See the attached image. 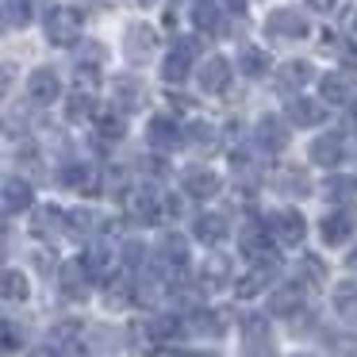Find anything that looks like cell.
<instances>
[{
	"label": "cell",
	"mask_w": 357,
	"mask_h": 357,
	"mask_svg": "<svg viewBox=\"0 0 357 357\" xmlns=\"http://www.w3.org/2000/svg\"><path fill=\"white\" fill-rule=\"evenodd\" d=\"M81 24H85V16H81L77 8L54 4V8L47 12V20H43V31H47L50 47H73V43L81 39Z\"/></svg>",
	"instance_id": "6da1fadb"
},
{
	"label": "cell",
	"mask_w": 357,
	"mask_h": 357,
	"mask_svg": "<svg viewBox=\"0 0 357 357\" xmlns=\"http://www.w3.org/2000/svg\"><path fill=\"white\" fill-rule=\"evenodd\" d=\"M311 24L303 12L296 8H273L269 16H265V35L269 39H280V43H292V39H307Z\"/></svg>",
	"instance_id": "7a4b0ae2"
},
{
	"label": "cell",
	"mask_w": 357,
	"mask_h": 357,
	"mask_svg": "<svg viewBox=\"0 0 357 357\" xmlns=\"http://www.w3.org/2000/svg\"><path fill=\"white\" fill-rule=\"evenodd\" d=\"M269 231H273V238L280 242V246H300L303 238H307V219L300 215L296 208H277V211H269Z\"/></svg>",
	"instance_id": "3957f363"
},
{
	"label": "cell",
	"mask_w": 357,
	"mask_h": 357,
	"mask_svg": "<svg viewBox=\"0 0 357 357\" xmlns=\"http://www.w3.org/2000/svg\"><path fill=\"white\" fill-rule=\"evenodd\" d=\"M196 50H200V43L188 39V35H181V39H173V50L169 58L162 62V77L169 81V85H181V81L188 77V70H192V58Z\"/></svg>",
	"instance_id": "277c9868"
},
{
	"label": "cell",
	"mask_w": 357,
	"mask_h": 357,
	"mask_svg": "<svg viewBox=\"0 0 357 357\" xmlns=\"http://www.w3.org/2000/svg\"><path fill=\"white\" fill-rule=\"evenodd\" d=\"M127 211H131L135 223L154 227V223H162V215H165V200L154 192V188H131V196H127Z\"/></svg>",
	"instance_id": "5b68a950"
},
{
	"label": "cell",
	"mask_w": 357,
	"mask_h": 357,
	"mask_svg": "<svg viewBox=\"0 0 357 357\" xmlns=\"http://www.w3.org/2000/svg\"><path fill=\"white\" fill-rule=\"evenodd\" d=\"M146 142L154 154H169L173 146H181L185 142V131H181L177 116H154L146 123Z\"/></svg>",
	"instance_id": "8992f818"
},
{
	"label": "cell",
	"mask_w": 357,
	"mask_h": 357,
	"mask_svg": "<svg viewBox=\"0 0 357 357\" xmlns=\"http://www.w3.org/2000/svg\"><path fill=\"white\" fill-rule=\"evenodd\" d=\"M58 96H62V81H58V73L50 70V66H39V70L27 77V100H31L35 108H50Z\"/></svg>",
	"instance_id": "52a82bcc"
},
{
	"label": "cell",
	"mask_w": 357,
	"mask_h": 357,
	"mask_svg": "<svg viewBox=\"0 0 357 357\" xmlns=\"http://www.w3.org/2000/svg\"><path fill=\"white\" fill-rule=\"evenodd\" d=\"M188 16H192V27H196V31L208 35V39L227 35V16H223V8H219V0H192Z\"/></svg>",
	"instance_id": "ba28073f"
},
{
	"label": "cell",
	"mask_w": 357,
	"mask_h": 357,
	"mask_svg": "<svg viewBox=\"0 0 357 357\" xmlns=\"http://www.w3.org/2000/svg\"><path fill=\"white\" fill-rule=\"evenodd\" d=\"M89 280H93V273L85 269L81 257H73V261H66L62 269H58V292H62L66 300L81 303L89 296Z\"/></svg>",
	"instance_id": "9c48e42d"
},
{
	"label": "cell",
	"mask_w": 357,
	"mask_h": 357,
	"mask_svg": "<svg viewBox=\"0 0 357 357\" xmlns=\"http://www.w3.org/2000/svg\"><path fill=\"white\" fill-rule=\"evenodd\" d=\"M181 188H185V196H192V200H211V196H219L223 181H219V173H215V169H204V165H188V169L181 173Z\"/></svg>",
	"instance_id": "30bf717a"
},
{
	"label": "cell",
	"mask_w": 357,
	"mask_h": 357,
	"mask_svg": "<svg viewBox=\"0 0 357 357\" xmlns=\"http://www.w3.org/2000/svg\"><path fill=\"white\" fill-rule=\"evenodd\" d=\"M273 242H277V238H273V231H269V223H265V219H261V223L254 219V223H246L238 231V246H242V254H246L250 261L269 257L273 254Z\"/></svg>",
	"instance_id": "8fae6325"
},
{
	"label": "cell",
	"mask_w": 357,
	"mask_h": 357,
	"mask_svg": "<svg viewBox=\"0 0 357 357\" xmlns=\"http://www.w3.org/2000/svg\"><path fill=\"white\" fill-rule=\"evenodd\" d=\"M123 50L131 62H150L158 54V31L150 24H131L123 35Z\"/></svg>",
	"instance_id": "7c38bea8"
},
{
	"label": "cell",
	"mask_w": 357,
	"mask_h": 357,
	"mask_svg": "<svg viewBox=\"0 0 357 357\" xmlns=\"http://www.w3.org/2000/svg\"><path fill=\"white\" fill-rule=\"evenodd\" d=\"M277 273H280V261H277V257H273V254L261 257V261H254V269H250L246 277L234 284V292H238L242 300H250V296H257L265 284H273V280H277Z\"/></svg>",
	"instance_id": "4fadbf2b"
},
{
	"label": "cell",
	"mask_w": 357,
	"mask_h": 357,
	"mask_svg": "<svg viewBox=\"0 0 357 357\" xmlns=\"http://www.w3.org/2000/svg\"><path fill=\"white\" fill-rule=\"evenodd\" d=\"M354 231H357V219L349 215L346 208L326 211L323 223H319V234H323L326 246H342V242H349V238H354Z\"/></svg>",
	"instance_id": "5bb4252c"
},
{
	"label": "cell",
	"mask_w": 357,
	"mask_h": 357,
	"mask_svg": "<svg viewBox=\"0 0 357 357\" xmlns=\"http://www.w3.org/2000/svg\"><path fill=\"white\" fill-rule=\"evenodd\" d=\"M342 158H346V135L342 131H326V135H319V139L311 142V162L323 165V169L342 165Z\"/></svg>",
	"instance_id": "9a60e30c"
},
{
	"label": "cell",
	"mask_w": 357,
	"mask_h": 357,
	"mask_svg": "<svg viewBox=\"0 0 357 357\" xmlns=\"http://www.w3.org/2000/svg\"><path fill=\"white\" fill-rule=\"evenodd\" d=\"M238 326H242V342H246L250 354H269L273 334H269V319H265L261 311H246Z\"/></svg>",
	"instance_id": "2e32d148"
},
{
	"label": "cell",
	"mask_w": 357,
	"mask_h": 357,
	"mask_svg": "<svg viewBox=\"0 0 357 357\" xmlns=\"http://www.w3.org/2000/svg\"><path fill=\"white\" fill-rule=\"evenodd\" d=\"M269 311H273V315H280V319H296V315H300V311H303V284H300V280L273 288Z\"/></svg>",
	"instance_id": "e0dca14e"
},
{
	"label": "cell",
	"mask_w": 357,
	"mask_h": 357,
	"mask_svg": "<svg viewBox=\"0 0 357 357\" xmlns=\"http://www.w3.org/2000/svg\"><path fill=\"white\" fill-rule=\"evenodd\" d=\"M58 181H62L66 188H73V192H85V196L100 192V177H96V169H93V165H85V162H70V165H62Z\"/></svg>",
	"instance_id": "ac0fdd59"
},
{
	"label": "cell",
	"mask_w": 357,
	"mask_h": 357,
	"mask_svg": "<svg viewBox=\"0 0 357 357\" xmlns=\"http://www.w3.org/2000/svg\"><path fill=\"white\" fill-rule=\"evenodd\" d=\"M257 146L265 154H280L288 146V123L280 116H261L257 119Z\"/></svg>",
	"instance_id": "d6986e66"
},
{
	"label": "cell",
	"mask_w": 357,
	"mask_h": 357,
	"mask_svg": "<svg viewBox=\"0 0 357 357\" xmlns=\"http://www.w3.org/2000/svg\"><path fill=\"white\" fill-rule=\"evenodd\" d=\"M47 346L54 349L58 357H85V346H81V326L77 323H58L50 331Z\"/></svg>",
	"instance_id": "ffe728a7"
},
{
	"label": "cell",
	"mask_w": 357,
	"mask_h": 357,
	"mask_svg": "<svg viewBox=\"0 0 357 357\" xmlns=\"http://www.w3.org/2000/svg\"><path fill=\"white\" fill-rule=\"evenodd\" d=\"M319 93L326 104H354V77L346 70H331L319 81Z\"/></svg>",
	"instance_id": "44dd1931"
},
{
	"label": "cell",
	"mask_w": 357,
	"mask_h": 357,
	"mask_svg": "<svg viewBox=\"0 0 357 357\" xmlns=\"http://www.w3.org/2000/svg\"><path fill=\"white\" fill-rule=\"evenodd\" d=\"M196 81H200L204 93H223L227 81H231V62H227V58H219V54L204 58V66H200V73H196Z\"/></svg>",
	"instance_id": "7402d4cb"
},
{
	"label": "cell",
	"mask_w": 357,
	"mask_h": 357,
	"mask_svg": "<svg viewBox=\"0 0 357 357\" xmlns=\"http://www.w3.org/2000/svg\"><path fill=\"white\" fill-rule=\"evenodd\" d=\"M311 77H315V70H311L307 58H288V62H280V70H277V89L280 93H292V89H303Z\"/></svg>",
	"instance_id": "603a6c76"
},
{
	"label": "cell",
	"mask_w": 357,
	"mask_h": 357,
	"mask_svg": "<svg viewBox=\"0 0 357 357\" xmlns=\"http://www.w3.org/2000/svg\"><path fill=\"white\" fill-rule=\"evenodd\" d=\"M62 231H66V211L54 208V204H47V208H39L31 215V234L35 238H58Z\"/></svg>",
	"instance_id": "cb8c5ba5"
},
{
	"label": "cell",
	"mask_w": 357,
	"mask_h": 357,
	"mask_svg": "<svg viewBox=\"0 0 357 357\" xmlns=\"http://www.w3.org/2000/svg\"><path fill=\"white\" fill-rule=\"evenodd\" d=\"M35 204V192L24 177H8L4 181V215H20Z\"/></svg>",
	"instance_id": "d4e9b609"
},
{
	"label": "cell",
	"mask_w": 357,
	"mask_h": 357,
	"mask_svg": "<svg viewBox=\"0 0 357 357\" xmlns=\"http://www.w3.org/2000/svg\"><path fill=\"white\" fill-rule=\"evenodd\" d=\"M227 219L219 215V211H204V215H196V223H192V234L204 242V246H219V242L227 238Z\"/></svg>",
	"instance_id": "484cf974"
},
{
	"label": "cell",
	"mask_w": 357,
	"mask_h": 357,
	"mask_svg": "<svg viewBox=\"0 0 357 357\" xmlns=\"http://www.w3.org/2000/svg\"><path fill=\"white\" fill-rule=\"evenodd\" d=\"M85 269L93 273V280H112V246L108 242H89L85 254H81Z\"/></svg>",
	"instance_id": "4316f807"
},
{
	"label": "cell",
	"mask_w": 357,
	"mask_h": 357,
	"mask_svg": "<svg viewBox=\"0 0 357 357\" xmlns=\"http://www.w3.org/2000/svg\"><path fill=\"white\" fill-rule=\"evenodd\" d=\"M185 331H188V323L181 315H150L146 319V334L154 342H177V338H185Z\"/></svg>",
	"instance_id": "83f0119b"
},
{
	"label": "cell",
	"mask_w": 357,
	"mask_h": 357,
	"mask_svg": "<svg viewBox=\"0 0 357 357\" xmlns=\"http://www.w3.org/2000/svg\"><path fill=\"white\" fill-rule=\"evenodd\" d=\"M231 284V261L223 254H208L200 265V288H223Z\"/></svg>",
	"instance_id": "f1b7e54d"
},
{
	"label": "cell",
	"mask_w": 357,
	"mask_h": 357,
	"mask_svg": "<svg viewBox=\"0 0 357 357\" xmlns=\"http://www.w3.org/2000/svg\"><path fill=\"white\" fill-rule=\"evenodd\" d=\"M112 100L119 104L123 112H135V108H142V85L135 77H112Z\"/></svg>",
	"instance_id": "f546056e"
},
{
	"label": "cell",
	"mask_w": 357,
	"mask_h": 357,
	"mask_svg": "<svg viewBox=\"0 0 357 357\" xmlns=\"http://www.w3.org/2000/svg\"><path fill=\"white\" fill-rule=\"evenodd\" d=\"M185 142L188 146H196V150H215V142H219V131L208 123V119H188V127H185Z\"/></svg>",
	"instance_id": "4dcf8cb0"
},
{
	"label": "cell",
	"mask_w": 357,
	"mask_h": 357,
	"mask_svg": "<svg viewBox=\"0 0 357 357\" xmlns=\"http://www.w3.org/2000/svg\"><path fill=\"white\" fill-rule=\"evenodd\" d=\"M296 280H300L303 288H323L326 284V265L319 261L315 254H303L300 261H296Z\"/></svg>",
	"instance_id": "1f68e13d"
},
{
	"label": "cell",
	"mask_w": 357,
	"mask_h": 357,
	"mask_svg": "<svg viewBox=\"0 0 357 357\" xmlns=\"http://www.w3.org/2000/svg\"><path fill=\"white\" fill-rule=\"evenodd\" d=\"M288 119H292L296 127H315L319 119H323V104L307 100V96H296V100L288 104Z\"/></svg>",
	"instance_id": "d6a6232c"
},
{
	"label": "cell",
	"mask_w": 357,
	"mask_h": 357,
	"mask_svg": "<svg viewBox=\"0 0 357 357\" xmlns=\"http://www.w3.org/2000/svg\"><path fill=\"white\" fill-rule=\"evenodd\" d=\"M326 200L338 204V208H346V204H357V177H331L323 185Z\"/></svg>",
	"instance_id": "836d02e7"
},
{
	"label": "cell",
	"mask_w": 357,
	"mask_h": 357,
	"mask_svg": "<svg viewBox=\"0 0 357 357\" xmlns=\"http://www.w3.org/2000/svg\"><path fill=\"white\" fill-rule=\"evenodd\" d=\"M334 311L349 323H357V280H342L334 288Z\"/></svg>",
	"instance_id": "e575fe53"
},
{
	"label": "cell",
	"mask_w": 357,
	"mask_h": 357,
	"mask_svg": "<svg viewBox=\"0 0 357 357\" xmlns=\"http://www.w3.org/2000/svg\"><path fill=\"white\" fill-rule=\"evenodd\" d=\"M0 292H4V300H8V303H24L27 296H31V284H27V277L20 269H4Z\"/></svg>",
	"instance_id": "d590c367"
},
{
	"label": "cell",
	"mask_w": 357,
	"mask_h": 357,
	"mask_svg": "<svg viewBox=\"0 0 357 357\" xmlns=\"http://www.w3.org/2000/svg\"><path fill=\"white\" fill-rule=\"evenodd\" d=\"M35 16V0H4V27L16 31V27H27Z\"/></svg>",
	"instance_id": "8d00e7d4"
},
{
	"label": "cell",
	"mask_w": 357,
	"mask_h": 357,
	"mask_svg": "<svg viewBox=\"0 0 357 357\" xmlns=\"http://www.w3.org/2000/svg\"><path fill=\"white\" fill-rule=\"evenodd\" d=\"M238 70L246 73V77H265V70H269V54H265L261 47H242L238 50Z\"/></svg>",
	"instance_id": "74e56055"
},
{
	"label": "cell",
	"mask_w": 357,
	"mask_h": 357,
	"mask_svg": "<svg viewBox=\"0 0 357 357\" xmlns=\"http://www.w3.org/2000/svg\"><path fill=\"white\" fill-rule=\"evenodd\" d=\"M188 331H200V334H211V338H219V334L227 331V319L219 315V311H192V319H188Z\"/></svg>",
	"instance_id": "f35d334b"
},
{
	"label": "cell",
	"mask_w": 357,
	"mask_h": 357,
	"mask_svg": "<svg viewBox=\"0 0 357 357\" xmlns=\"http://www.w3.org/2000/svg\"><path fill=\"white\" fill-rule=\"evenodd\" d=\"M93 93H89V89H77V93L70 96V100H66V119H70V123H81V119H89L93 116Z\"/></svg>",
	"instance_id": "ab89813d"
},
{
	"label": "cell",
	"mask_w": 357,
	"mask_h": 357,
	"mask_svg": "<svg viewBox=\"0 0 357 357\" xmlns=\"http://www.w3.org/2000/svg\"><path fill=\"white\" fill-rule=\"evenodd\" d=\"M231 169H234V177H242L250 185V181L257 177V154H250L246 146L234 150V154H231Z\"/></svg>",
	"instance_id": "60d3db41"
},
{
	"label": "cell",
	"mask_w": 357,
	"mask_h": 357,
	"mask_svg": "<svg viewBox=\"0 0 357 357\" xmlns=\"http://www.w3.org/2000/svg\"><path fill=\"white\" fill-rule=\"evenodd\" d=\"M96 131H100V139H123L127 123L119 119V112H96Z\"/></svg>",
	"instance_id": "b9f144b4"
},
{
	"label": "cell",
	"mask_w": 357,
	"mask_h": 357,
	"mask_svg": "<svg viewBox=\"0 0 357 357\" xmlns=\"http://www.w3.org/2000/svg\"><path fill=\"white\" fill-rule=\"evenodd\" d=\"M280 192L296 196V200H300V196H307L311 192L307 173H303V169H284V173H280Z\"/></svg>",
	"instance_id": "7bdbcfd3"
},
{
	"label": "cell",
	"mask_w": 357,
	"mask_h": 357,
	"mask_svg": "<svg viewBox=\"0 0 357 357\" xmlns=\"http://www.w3.org/2000/svg\"><path fill=\"white\" fill-rule=\"evenodd\" d=\"M108 307H127V303L135 300V284L131 280H123V277H116V280H108Z\"/></svg>",
	"instance_id": "ee69618b"
},
{
	"label": "cell",
	"mask_w": 357,
	"mask_h": 357,
	"mask_svg": "<svg viewBox=\"0 0 357 357\" xmlns=\"http://www.w3.org/2000/svg\"><path fill=\"white\" fill-rule=\"evenodd\" d=\"M66 231H70V234H93L96 231V215H93V211H85V208L66 211Z\"/></svg>",
	"instance_id": "f6af8a7d"
},
{
	"label": "cell",
	"mask_w": 357,
	"mask_h": 357,
	"mask_svg": "<svg viewBox=\"0 0 357 357\" xmlns=\"http://www.w3.org/2000/svg\"><path fill=\"white\" fill-rule=\"evenodd\" d=\"M123 261L131 265V269H139V265L146 269V265H150V254H146V246H142L139 238H127V242H123Z\"/></svg>",
	"instance_id": "bcb514c9"
},
{
	"label": "cell",
	"mask_w": 357,
	"mask_h": 357,
	"mask_svg": "<svg viewBox=\"0 0 357 357\" xmlns=\"http://www.w3.org/2000/svg\"><path fill=\"white\" fill-rule=\"evenodd\" d=\"M24 334H16V323H4V354H16Z\"/></svg>",
	"instance_id": "7dc6e473"
},
{
	"label": "cell",
	"mask_w": 357,
	"mask_h": 357,
	"mask_svg": "<svg viewBox=\"0 0 357 357\" xmlns=\"http://www.w3.org/2000/svg\"><path fill=\"white\" fill-rule=\"evenodd\" d=\"M27 357H58V354H54V349L47 346V349H35V354H27Z\"/></svg>",
	"instance_id": "c3c4849f"
},
{
	"label": "cell",
	"mask_w": 357,
	"mask_h": 357,
	"mask_svg": "<svg viewBox=\"0 0 357 357\" xmlns=\"http://www.w3.org/2000/svg\"><path fill=\"white\" fill-rule=\"evenodd\" d=\"M346 265H349V269H357V250H354V254L346 257Z\"/></svg>",
	"instance_id": "681fc988"
},
{
	"label": "cell",
	"mask_w": 357,
	"mask_h": 357,
	"mask_svg": "<svg viewBox=\"0 0 357 357\" xmlns=\"http://www.w3.org/2000/svg\"><path fill=\"white\" fill-rule=\"evenodd\" d=\"M188 357H215V354H188Z\"/></svg>",
	"instance_id": "f907efd6"
},
{
	"label": "cell",
	"mask_w": 357,
	"mask_h": 357,
	"mask_svg": "<svg viewBox=\"0 0 357 357\" xmlns=\"http://www.w3.org/2000/svg\"><path fill=\"white\" fill-rule=\"evenodd\" d=\"M349 108H354V119H357V100H354V104H349Z\"/></svg>",
	"instance_id": "816d5d0a"
},
{
	"label": "cell",
	"mask_w": 357,
	"mask_h": 357,
	"mask_svg": "<svg viewBox=\"0 0 357 357\" xmlns=\"http://www.w3.org/2000/svg\"><path fill=\"white\" fill-rule=\"evenodd\" d=\"M354 35H357V12H354Z\"/></svg>",
	"instance_id": "f5cc1de1"
},
{
	"label": "cell",
	"mask_w": 357,
	"mask_h": 357,
	"mask_svg": "<svg viewBox=\"0 0 357 357\" xmlns=\"http://www.w3.org/2000/svg\"><path fill=\"white\" fill-rule=\"evenodd\" d=\"M142 4H154V0H142Z\"/></svg>",
	"instance_id": "db71d44e"
},
{
	"label": "cell",
	"mask_w": 357,
	"mask_h": 357,
	"mask_svg": "<svg viewBox=\"0 0 357 357\" xmlns=\"http://www.w3.org/2000/svg\"><path fill=\"white\" fill-rule=\"evenodd\" d=\"M296 357H307V354H296Z\"/></svg>",
	"instance_id": "11a10c76"
}]
</instances>
